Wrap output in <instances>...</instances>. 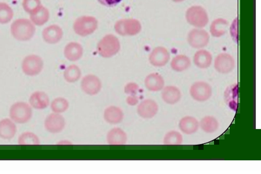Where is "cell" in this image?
<instances>
[{
	"label": "cell",
	"instance_id": "obj_28",
	"mask_svg": "<svg viewBox=\"0 0 261 174\" xmlns=\"http://www.w3.org/2000/svg\"><path fill=\"white\" fill-rule=\"evenodd\" d=\"M219 126L217 119L211 116L204 117L199 122V128L205 132L213 133L218 130Z\"/></svg>",
	"mask_w": 261,
	"mask_h": 174
},
{
	"label": "cell",
	"instance_id": "obj_7",
	"mask_svg": "<svg viewBox=\"0 0 261 174\" xmlns=\"http://www.w3.org/2000/svg\"><path fill=\"white\" fill-rule=\"evenodd\" d=\"M44 67V63L40 56L38 55H29L22 62V72L29 77H35L40 75Z\"/></svg>",
	"mask_w": 261,
	"mask_h": 174
},
{
	"label": "cell",
	"instance_id": "obj_16",
	"mask_svg": "<svg viewBox=\"0 0 261 174\" xmlns=\"http://www.w3.org/2000/svg\"><path fill=\"white\" fill-rule=\"evenodd\" d=\"M29 103L34 109L42 110L50 105V99L45 92L37 91L31 95Z\"/></svg>",
	"mask_w": 261,
	"mask_h": 174
},
{
	"label": "cell",
	"instance_id": "obj_23",
	"mask_svg": "<svg viewBox=\"0 0 261 174\" xmlns=\"http://www.w3.org/2000/svg\"><path fill=\"white\" fill-rule=\"evenodd\" d=\"M179 128L184 134H195L199 130V122L194 117L185 116L179 122Z\"/></svg>",
	"mask_w": 261,
	"mask_h": 174
},
{
	"label": "cell",
	"instance_id": "obj_37",
	"mask_svg": "<svg viewBox=\"0 0 261 174\" xmlns=\"http://www.w3.org/2000/svg\"><path fill=\"white\" fill-rule=\"evenodd\" d=\"M139 99L136 95H129L127 97L126 102L129 106H135L139 103Z\"/></svg>",
	"mask_w": 261,
	"mask_h": 174
},
{
	"label": "cell",
	"instance_id": "obj_6",
	"mask_svg": "<svg viewBox=\"0 0 261 174\" xmlns=\"http://www.w3.org/2000/svg\"><path fill=\"white\" fill-rule=\"evenodd\" d=\"M114 30L120 36H134L141 32L142 26L137 19H122L115 24Z\"/></svg>",
	"mask_w": 261,
	"mask_h": 174
},
{
	"label": "cell",
	"instance_id": "obj_36",
	"mask_svg": "<svg viewBox=\"0 0 261 174\" xmlns=\"http://www.w3.org/2000/svg\"><path fill=\"white\" fill-rule=\"evenodd\" d=\"M98 1L105 7H113L120 3L122 0H98Z\"/></svg>",
	"mask_w": 261,
	"mask_h": 174
},
{
	"label": "cell",
	"instance_id": "obj_18",
	"mask_svg": "<svg viewBox=\"0 0 261 174\" xmlns=\"http://www.w3.org/2000/svg\"><path fill=\"white\" fill-rule=\"evenodd\" d=\"M104 118L108 124L116 125L120 124L124 120V114L120 107L110 106L104 110Z\"/></svg>",
	"mask_w": 261,
	"mask_h": 174
},
{
	"label": "cell",
	"instance_id": "obj_33",
	"mask_svg": "<svg viewBox=\"0 0 261 174\" xmlns=\"http://www.w3.org/2000/svg\"><path fill=\"white\" fill-rule=\"evenodd\" d=\"M14 13L13 9L8 4L0 3V24L9 23L13 19Z\"/></svg>",
	"mask_w": 261,
	"mask_h": 174
},
{
	"label": "cell",
	"instance_id": "obj_25",
	"mask_svg": "<svg viewBox=\"0 0 261 174\" xmlns=\"http://www.w3.org/2000/svg\"><path fill=\"white\" fill-rule=\"evenodd\" d=\"M49 18H50V13L49 10L43 5L30 15V20L35 26L44 25L49 21Z\"/></svg>",
	"mask_w": 261,
	"mask_h": 174
},
{
	"label": "cell",
	"instance_id": "obj_10",
	"mask_svg": "<svg viewBox=\"0 0 261 174\" xmlns=\"http://www.w3.org/2000/svg\"><path fill=\"white\" fill-rule=\"evenodd\" d=\"M65 118L60 114L54 113L49 114L45 119L44 122L45 129L52 134H57L62 132L65 129Z\"/></svg>",
	"mask_w": 261,
	"mask_h": 174
},
{
	"label": "cell",
	"instance_id": "obj_35",
	"mask_svg": "<svg viewBox=\"0 0 261 174\" xmlns=\"http://www.w3.org/2000/svg\"><path fill=\"white\" fill-rule=\"evenodd\" d=\"M139 91V87L136 83H130L127 84V85L125 86L124 92L127 95H137V93Z\"/></svg>",
	"mask_w": 261,
	"mask_h": 174
},
{
	"label": "cell",
	"instance_id": "obj_11",
	"mask_svg": "<svg viewBox=\"0 0 261 174\" xmlns=\"http://www.w3.org/2000/svg\"><path fill=\"white\" fill-rule=\"evenodd\" d=\"M209 36L206 30L193 29L188 36V44L192 48L200 49L204 48L209 44Z\"/></svg>",
	"mask_w": 261,
	"mask_h": 174
},
{
	"label": "cell",
	"instance_id": "obj_3",
	"mask_svg": "<svg viewBox=\"0 0 261 174\" xmlns=\"http://www.w3.org/2000/svg\"><path fill=\"white\" fill-rule=\"evenodd\" d=\"M9 116L11 120L16 124H26L32 118V107L25 102H15L10 108Z\"/></svg>",
	"mask_w": 261,
	"mask_h": 174
},
{
	"label": "cell",
	"instance_id": "obj_32",
	"mask_svg": "<svg viewBox=\"0 0 261 174\" xmlns=\"http://www.w3.org/2000/svg\"><path fill=\"white\" fill-rule=\"evenodd\" d=\"M69 103L66 99L63 97H57L53 100L51 104V108L54 113L61 114L68 110Z\"/></svg>",
	"mask_w": 261,
	"mask_h": 174
},
{
	"label": "cell",
	"instance_id": "obj_27",
	"mask_svg": "<svg viewBox=\"0 0 261 174\" xmlns=\"http://www.w3.org/2000/svg\"><path fill=\"white\" fill-rule=\"evenodd\" d=\"M190 59L185 55H178L172 59L170 63V67L172 70L176 72H183L190 68Z\"/></svg>",
	"mask_w": 261,
	"mask_h": 174
},
{
	"label": "cell",
	"instance_id": "obj_2",
	"mask_svg": "<svg viewBox=\"0 0 261 174\" xmlns=\"http://www.w3.org/2000/svg\"><path fill=\"white\" fill-rule=\"evenodd\" d=\"M120 43L118 39L112 34L106 35L101 40L97 46L99 55L104 58H110L115 56L120 50Z\"/></svg>",
	"mask_w": 261,
	"mask_h": 174
},
{
	"label": "cell",
	"instance_id": "obj_34",
	"mask_svg": "<svg viewBox=\"0 0 261 174\" xmlns=\"http://www.w3.org/2000/svg\"><path fill=\"white\" fill-rule=\"evenodd\" d=\"M41 0H23L22 7L28 14H32L42 6Z\"/></svg>",
	"mask_w": 261,
	"mask_h": 174
},
{
	"label": "cell",
	"instance_id": "obj_14",
	"mask_svg": "<svg viewBox=\"0 0 261 174\" xmlns=\"http://www.w3.org/2000/svg\"><path fill=\"white\" fill-rule=\"evenodd\" d=\"M159 110L157 102L153 99H146L138 105L137 113L144 119H152L156 116Z\"/></svg>",
	"mask_w": 261,
	"mask_h": 174
},
{
	"label": "cell",
	"instance_id": "obj_38",
	"mask_svg": "<svg viewBox=\"0 0 261 174\" xmlns=\"http://www.w3.org/2000/svg\"><path fill=\"white\" fill-rule=\"evenodd\" d=\"M172 1L174 2H182L185 1V0H172Z\"/></svg>",
	"mask_w": 261,
	"mask_h": 174
},
{
	"label": "cell",
	"instance_id": "obj_20",
	"mask_svg": "<svg viewBox=\"0 0 261 174\" xmlns=\"http://www.w3.org/2000/svg\"><path fill=\"white\" fill-rule=\"evenodd\" d=\"M17 128L15 123L11 119L5 118L0 121V138L11 140L15 136Z\"/></svg>",
	"mask_w": 261,
	"mask_h": 174
},
{
	"label": "cell",
	"instance_id": "obj_24",
	"mask_svg": "<svg viewBox=\"0 0 261 174\" xmlns=\"http://www.w3.org/2000/svg\"><path fill=\"white\" fill-rule=\"evenodd\" d=\"M193 61L198 68L206 69L209 68L212 63V56L209 51L200 50L195 53Z\"/></svg>",
	"mask_w": 261,
	"mask_h": 174
},
{
	"label": "cell",
	"instance_id": "obj_22",
	"mask_svg": "<svg viewBox=\"0 0 261 174\" xmlns=\"http://www.w3.org/2000/svg\"><path fill=\"white\" fill-rule=\"evenodd\" d=\"M108 144L111 145H122L126 144L127 136L122 129L115 128L108 131L106 135Z\"/></svg>",
	"mask_w": 261,
	"mask_h": 174
},
{
	"label": "cell",
	"instance_id": "obj_4",
	"mask_svg": "<svg viewBox=\"0 0 261 174\" xmlns=\"http://www.w3.org/2000/svg\"><path fill=\"white\" fill-rule=\"evenodd\" d=\"M98 28V20L94 16H81L73 24V30L75 34L83 38L93 34Z\"/></svg>",
	"mask_w": 261,
	"mask_h": 174
},
{
	"label": "cell",
	"instance_id": "obj_17",
	"mask_svg": "<svg viewBox=\"0 0 261 174\" xmlns=\"http://www.w3.org/2000/svg\"><path fill=\"white\" fill-rule=\"evenodd\" d=\"M161 99L165 103L173 105L178 103L182 98L180 89L174 86H168L161 90Z\"/></svg>",
	"mask_w": 261,
	"mask_h": 174
},
{
	"label": "cell",
	"instance_id": "obj_13",
	"mask_svg": "<svg viewBox=\"0 0 261 174\" xmlns=\"http://www.w3.org/2000/svg\"><path fill=\"white\" fill-rule=\"evenodd\" d=\"M170 53L167 49L162 46L156 47L152 51L149 56V61L154 67H161L165 66L169 61Z\"/></svg>",
	"mask_w": 261,
	"mask_h": 174
},
{
	"label": "cell",
	"instance_id": "obj_1",
	"mask_svg": "<svg viewBox=\"0 0 261 174\" xmlns=\"http://www.w3.org/2000/svg\"><path fill=\"white\" fill-rule=\"evenodd\" d=\"M36 28L30 20L20 18L16 20L11 26V33L15 40L28 42L34 38Z\"/></svg>",
	"mask_w": 261,
	"mask_h": 174
},
{
	"label": "cell",
	"instance_id": "obj_26",
	"mask_svg": "<svg viewBox=\"0 0 261 174\" xmlns=\"http://www.w3.org/2000/svg\"><path fill=\"white\" fill-rule=\"evenodd\" d=\"M229 23L223 18L213 20L210 26V34L214 38H221L227 32Z\"/></svg>",
	"mask_w": 261,
	"mask_h": 174
},
{
	"label": "cell",
	"instance_id": "obj_30",
	"mask_svg": "<svg viewBox=\"0 0 261 174\" xmlns=\"http://www.w3.org/2000/svg\"><path fill=\"white\" fill-rule=\"evenodd\" d=\"M18 144L20 145H40V139L34 132L26 131L22 133L18 139Z\"/></svg>",
	"mask_w": 261,
	"mask_h": 174
},
{
	"label": "cell",
	"instance_id": "obj_29",
	"mask_svg": "<svg viewBox=\"0 0 261 174\" xmlns=\"http://www.w3.org/2000/svg\"><path fill=\"white\" fill-rule=\"evenodd\" d=\"M82 72L77 65H71L67 67L63 72V77L65 81L69 83H75L81 79Z\"/></svg>",
	"mask_w": 261,
	"mask_h": 174
},
{
	"label": "cell",
	"instance_id": "obj_9",
	"mask_svg": "<svg viewBox=\"0 0 261 174\" xmlns=\"http://www.w3.org/2000/svg\"><path fill=\"white\" fill-rule=\"evenodd\" d=\"M81 87L82 91L86 95H98L102 89V83L100 78L94 75H86L82 79Z\"/></svg>",
	"mask_w": 261,
	"mask_h": 174
},
{
	"label": "cell",
	"instance_id": "obj_8",
	"mask_svg": "<svg viewBox=\"0 0 261 174\" xmlns=\"http://www.w3.org/2000/svg\"><path fill=\"white\" fill-rule=\"evenodd\" d=\"M190 93L195 101L205 102L210 99L212 95V88L206 82H196L191 87Z\"/></svg>",
	"mask_w": 261,
	"mask_h": 174
},
{
	"label": "cell",
	"instance_id": "obj_5",
	"mask_svg": "<svg viewBox=\"0 0 261 174\" xmlns=\"http://www.w3.org/2000/svg\"><path fill=\"white\" fill-rule=\"evenodd\" d=\"M186 17L189 24L197 28L205 27L209 22V16L206 10L201 6H193L189 8Z\"/></svg>",
	"mask_w": 261,
	"mask_h": 174
},
{
	"label": "cell",
	"instance_id": "obj_19",
	"mask_svg": "<svg viewBox=\"0 0 261 174\" xmlns=\"http://www.w3.org/2000/svg\"><path fill=\"white\" fill-rule=\"evenodd\" d=\"M65 58L70 61H77L83 56V47L79 43L71 42L64 48Z\"/></svg>",
	"mask_w": 261,
	"mask_h": 174
},
{
	"label": "cell",
	"instance_id": "obj_12",
	"mask_svg": "<svg viewBox=\"0 0 261 174\" xmlns=\"http://www.w3.org/2000/svg\"><path fill=\"white\" fill-rule=\"evenodd\" d=\"M214 67L219 73L228 74L233 71L235 67V61L231 55L221 53L215 59Z\"/></svg>",
	"mask_w": 261,
	"mask_h": 174
},
{
	"label": "cell",
	"instance_id": "obj_21",
	"mask_svg": "<svg viewBox=\"0 0 261 174\" xmlns=\"http://www.w3.org/2000/svg\"><path fill=\"white\" fill-rule=\"evenodd\" d=\"M145 86L149 91H160L165 87V81L159 74L151 73L146 77Z\"/></svg>",
	"mask_w": 261,
	"mask_h": 174
},
{
	"label": "cell",
	"instance_id": "obj_31",
	"mask_svg": "<svg viewBox=\"0 0 261 174\" xmlns=\"http://www.w3.org/2000/svg\"><path fill=\"white\" fill-rule=\"evenodd\" d=\"M184 138L180 132L171 130L165 134L163 138V144L166 145H179L182 144Z\"/></svg>",
	"mask_w": 261,
	"mask_h": 174
},
{
	"label": "cell",
	"instance_id": "obj_15",
	"mask_svg": "<svg viewBox=\"0 0 261 174\" xmlns=\"http://www.w3.org/2000/svg\"><path fill=\"white\" fill-rule=\"evenodd\" d=\"M63 30L57 25H51L43 31V40L47 44H58L63 38Z\"/></svg>",
	"mask_w": 261,
	"mask_h": 174
}]
</instances>
